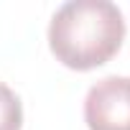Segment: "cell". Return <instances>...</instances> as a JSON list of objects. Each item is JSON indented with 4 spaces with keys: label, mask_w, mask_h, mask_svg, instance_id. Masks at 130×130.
Returning <instances> with one entry per match:
<instances>
[{
    "label": "cell",
    "mask_w": 130,
    "mask_h": 130,
    "mask_svg": "<svg viewBox=\"0 0 130 130\" xmlns=\"http://www.w3.org/2000/svg\"><path fill=\"white\" fill-rule=\"evenodd\" d=\"M125 18L110 0H69L48 23V46L64 67L89 72L107 64L122 46Z\"/></svg>",
    "instance_id": "1"
},
{
    "label": "cell",
    "mask_w": 130,
    "mask_h": 130,
    "mask_svg": "<svg viewBox=\"0 0 130 130\" xmlns=\"http://www.w3.org/2000/svg\"><path fill=\"white\" fill-rule=\"evenodd\" d=\"M89 130H130V77H105L84 100Z\"/></svg>",
    "instance_id": "2"
},
{
    "label": "cell",
    "mask_w": 130,
    "mask_h": 130,
    "mask_svg": "<svg viewBox=\"0 0 130 130\" xmlns=\"http://www.w3.org/2000/svg\"><path fill=\"white\" fill-rule=\"evenodd\" d=\"M23 125V107L18 94L0 82V130H21Z\"/></svg>",
    "instance_id": "3"
}]
</instances>
